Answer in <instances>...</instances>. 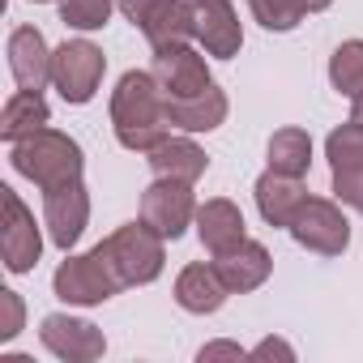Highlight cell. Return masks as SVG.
Here are the masks:
<instances>
[{
    "instance_id": "cell-2",
    "label": "cell",
    "mask_w": 363,
    "mask_h": 363,
    "mask_svg": "<svg viewBox=\"0 0 363 363\" xmlns=\"http://www.w3.org/2000/svg\"><path fill=\"white\" fill-rule=\"evenodd\" d=\"M13 171L26 175L39 193H52V189H65L73 179H82L86 171V158H82V145L60 133V128H39L22 141H13V154H9Z\"/></svg>"
},
{
    "instance_id": "cell-25",
    "label": "cell",
    "mask_w": 363,
    "mask_h": 363,
    "mask_svg": "<svg viewBox=\"0 0 363 363\" xmlns=\"http://www.w3.org/2000/svg\"><path fill=\"white\" fill-rule=\"evenodd\" d=\"M248 9H252V18H257L265 30H278V35L295 30V26L308 18L303 0H248Z\"/></svg>"
},
{
    "instance_id": "cell-15",
    "label": "cell",
    "mask_w": 363,
    "mask_h": 363,
    "mask_svg": "<svg viewBox=\"0 0 363 363\" xmlns=\"http://www.w3.org/2000/svg\"><path fill=\"white\" fill-rule=\"evenodd\" d=\"M150 171L158 175V179H184V184H197V179L206 175V167H210V158H206V150L189 137V133H171V137H162L154 150H150Z\"/></svg>"
},
{
    "instance_id": "cell-32",
    "label": "cell",
    "mask_w": 363,
    "mask_h": 363,
    "mask_svg": "<svg viewBox=\"0 0 363 363\" xmlns=\"http://www.w3.org/2000/svg\"><path fill=\"white\" fill-rule=\"evenodd\" d=\"M329 5H333V0H303V9H308V13H325Z\"/></svg>"
},
{
    "instance_id": "cell-26",
    "label": "cell",
    "mask_w": 363,
    "mask_h": 363,
    "mask_svg": "<svg viewBox=\"0 0 363 363\" xmlns=\"http://www.w3.org/2000/svg\"><path fill=\"white\" fill-rule=\"evenodd\" d=\"M111 13H116L111 0H60V22L73 26V30H82V35L103 30L111 22Z\"/></svg>"
},
{
    "instance_id": "cell-8",
    "label": "cell",
    "mask_w": 363,
    "mask_h": 363,
    "mask_svg": "<svg viewBox=\"0 0 363 363\" xmlns=\"http://www.w3.org/2000/svg\"><path fill=\"white\" fill-rule=\"evenodd\" d=\"M0 201H5V235H0V252H5V269L9 274H30L43 257V235L35 214L22 206V197L13 189H0Z\"/></svg>"
},
{
    "instance_id": "cell-31",
    "label": "cell",
    "mask_w": 363,
    "mask_h": 363,
    "mask_svg": "<svg viewBox=\"0 0 363 363\" xmlns=\"http://www.w3.org/2000/svg\"><path fill=\"white\" fill-rule=\"evenodd\" d=\"M158 5H162V0H116V9H120V13H124L137 30H141V22H145Z\"/></svg>"
},
{
    "instance_id": "cell-11",
    "label": "cell",
    "mask_w": 363,
    "mask_h": 363,
    "mask_svg": "<svg viewBox=\"0 0 363 363\" xmlns=\"http://www.w3.org/2000/svg\"><path fill=\"white\" fill-rule=\"evenodd\" d=\"M193 5V26H197V43L206 48V56L214 60H231L244 48V26L231 0H189Z\"/></svg>"
},
{
    "instance_id": "cell-5",
    "label": "cell",
    "mask_w": 363,
    "mask_h": 363,
    "mask_svg": "<svg viewBox=\"0 0 363 363\" xmlns=\"http://www.w3.org/2000/svg\"><path fill=\"white\" fill-rule=\"evenodd\" d=\"M103 73H107V56L90 39H69V43H60L52 52V86L73 107H82V103H90L99 94Z\"/></svg>"
},
{
    "instance_id": "cell-21",
    "label": "cell",
    "mask_w": 363,
    "mask_h": 363,
    "mask_svg": "<svg viewBox=\"0 0 363 363\" xmlns=\"http://www.w3.org/2000/svg\"><path fill=\"white\" fill-rule=\"evenodd\" d=\"M303 197H308L303 193V179H295V175L265 171L257 179V210H261V218L269 227H291V218H295V210H299Z\"/></svg>"
},
{
    "instance_id": "cell-29",
    "label": "cell",
    "mask_w": 363,
    "mask_h": 363,
    "mask_svg": "<svg viewBox=\"0 0 363 363\" xmlns=\"http://www.w3.org/2000/svg\"><path fill=\"white\" fill-rule=\"evenodd\" d=\"M248 359H282V363H295V346L286 337H265L248 350Z\"/></svg>"
},
{
    "instance_id": "cell-1",
    "label": "cell",
    "mask_w": 363,
    "mask_h": 363,
    "mask_svg": "<svg viewBox=\"0 0 363 363\" xmlns=\"http://www.w3.org/2000/svg\"><path fill=\"white\" fill-rule=\"evenodd\" d=\"M111 128L116 141L133 154H150L162 137H171L167 94L150 69H128L111 90Z\"/></svg>"
},
{
    "instance_id": "cell-18",
    "label": "cell",
    "mask_w": 363,
    "mask_h": 363,
    "mask_svg": "<svg viewBox=\"0 0 363 363\" xmlns=\"http://www.w3.org/2000/svg\"><path fill=\"white\" fill-rule=\"evenodd\" d=\"M227 111H231V103H227V90H218V86H206L193 99H167V120L179 133H214L227 120Z\"/></svg>"
},
{
    "instance_id": "cell-30",
    "label": "cell",
    "mask_w": 363,
    "mask_h": 363,
    "mask_svg": "<svg viewBox=\"0 0 363 363\" xmlns=\"http://www.w3.org/2000/svg\"><path fill=\"white\" fill-rule=\"evenodd\" d=\"M197 359H201V363H214V359H235V363H240V359H248V350H244L240 342H210V346L197 350Z\"/></svg>"
},
{
    "instance_id": "cell-3",
    "label": "cell",
    "mask_w": 363,
    "mask_h": 363,
    "mask_svg": "<svg viewBox=\"0 0 363 363\" xmlns=\"http://www.w3.org/2000/svg\"><path fill=\"white\" fill-rule=\"evenodd\" d=\"M99 248L107 252V261L116 265L124 286H150L167 265V240L150 223H124Z\"/></svg>"
},
{
    "instance_id": "cell-10",
    "label": "cell",
    "mask_w": 363,
    "mask_h": 363,
    "mask_svg": "<svg viewBox=\"0 0 363 363\" xmlns=\"http://www.w3.org/2000/svg\"><path fill=\"white\" fill-rule=\"evenodd\" d=\"M43 227H48V240L60 252H69L82 240V231L90 227V193H86L82 179L43 193Z\"/></svg>"
},
{
    "instance_id": "cell-34",
    "label": "cell",
    "mask_w": 363,
    "mask_h": 363,
    "mask_svg": "<svg viewBox=\"0 0 363 363\" xmlns=\"http://www.w3.org/2000/svg\"><path fill=\"white\" fill-rule=\"evenodd\" d=\"M35 5H48V0H35Z\"/></svg>"
},
{
    "instance_id": "cell-17",
    "label": "cell",
    "mask_w": 363,
    "mask_h": 363,
    "mask_svg": "<svg viewBox=\"0 0 363 363\" xmlns=\"http://www.w3.org/2000/svg\"><path fill=\"white\" fill-rule=\"evenodd\" d=\"M227 282L218 278V269L214 265H201V261H193V265H184L179 269V278H175V303L184 308V312H193V316H210V312H218L223 303H227Z\"/></svg>"
},
{
    "instance_id": "cell-27",
    "label": "cell",
    "mask_w": 363,
    "mask_h": 363,
    "mask_svg": "<svg viewBox=\"0 0 363 363\" xmlns=\"http://www.w3.org/2000/svg\"><path fill=\"white\" fill-rule=\"evenodd\" d=\"M333 197L342 206H350L354 214H363V167L354 171H333Z\"/></svg>"
},
{
    "instance_id": "cell-12",
    "label": "cell",
    "mask_w": 363,
    "mask_h": 363,
    "mask_svg": "<svg viewBox=\"0 0 363 363\" xmlns=\"http://www.w3.org/2000/svg\"><path fill=\"white\" fill-rule=\"evenodd\" d=\"M150 73H154V82L162 86L167 99H193V94H201L206 86H214L206 56L193 52L189 43H184V48H162V52H154Z\"/></svg>"
},
{
    "instance_id": "cell-7",
    "label": "cell",
    "mask_w": 363,
    "mask_h": 363,
    "mask_svg": "<svg viewBox=\"0 0 363 363\" xmlns=\"http://www.w3.org/2000/svg\"><path fill=\"white\" fill-rule=\"evenodd\" d=\"M141 223H150L162 240H179L197 223V197L184 179H158L141 193Z\"/></svg>"
},
{
    "instance_id": "cell-19",
    "label": "cell",
    "mask_w": 363,
    "mask_h": 363,
    "mask_svg": "<svg viewBox=\"0 0 363 363\" xmlns=\"http://www.w3.org/2000/svg\"><path fill=\"white\" fill-rule=\"evenodd\" d=\"M141 35L154 52L162 48H184L197 39V26H193V5L189 0H162V5L141 22Z\"/></svg>"
},
{
    "instance_id": "cell-23",
    "label": "cell",
    "mask_w": 363,
    "mask_h": 363,
    "mask_svg": "<svg viewBox=\"0 0 363 363\" xmlns=\"http://www.w3.org/2000/svg\"><path fill=\"white\" fill-rule=\"evenodd\" d=\"M329 82L342 99H359L363 94V39H346L337 43V52L329 56Z\"/></svg>"
},
{
    "instance_id": "cell-28",
    "label": "cell",
    "mask_w": 363,
    "mask_h": 363,
    "mask_svg": "<svg viewBox=\"0 0 363 363\" xmlns=\"http://www.w3.org/2000/svg\"><path fill=\"white\" fill-rule=\"evenodd\" d=\"M0 308H5V325H0V342H13L26 320V303L18 291H0Z\"/></svg>"
},
{
    "instance_id": "cell-6",
    "label": "cell",
    "mask_w": 363,
    "mask_h": 363,
    "mask_svg": "<svg viewBox=\"0 0 363 363\" xmlns=\"http://www.w3.org/2000/svg\"><path fill=\"white\" fill-rule=\"evenodd\" d=\"M291 240L316 257H342L350 248V223L337 201L329 197H303L295 218H291Z\"/></svg>"
},
{
    "instance_id": "cell-4",
    "label": "cell",
    "mask_w": 363,
    "mask_h": 363,
    "mask_svg": "<svg viewBox=\"0 0 363 363\" xmlns=\"http://www.w3.org/2000/svg\"><path fill=\"white\" fill-rule=\"evenodd\" d=\"M52 291H56V299H65V303H73V308H99V303H107L111 295H120L124 282H120L116 265L107 261V252L94 244V248L82 252V257L65 252L60 269L52 274Z\"/></svg>"
},
{
    "instance_id": "cell-20",
    "label": "cell",
    "mask_w": 363,
    "mask_h": 363,
    "mask_svg": "<svg viewBox=\"0 0 363 363\" xmlns=\"http://www.w3.org/2000/svg\"><path fill=\"white\" fill-rule=\"evenodd\" d=\"M48 124H52V107H48L43 90H22L18 86L5 99V107H0V137H5L9 145L30 137V133H39V128H48Z\"/></svg>"
},
{
    "instance_id": "cell-14",
    "label": "cell",
    "mask_w": 363,
    "mask_h": 363,
    "mask_svg": "<svg viewBox=\"0 0 363 363\" xmlns=\"http://www.w3.org/2000/svg\"><path fill=\"white\" fill-rule=\"evenodd\" d=\"M9 73L22 90H43L52 82V48H48L43 30L18 26L9 35Z\"/></svg>"
},
{
    "instance_id": "cell-22",
    "label": "cell",
    "mask_w": 363,
    "mask_h": 363,
    "mask_svg": "<svg viewBox=\"0 0 363 363\" xmlns=\"http://www.w3.org/2000/svg\"><path fill=\"white\" fill-rule=\"evenodd\" d=\"M308 167H312V137H308V128H295V124L291 128H278L269 137V171H282V175L303 179Z\"/></svg>"
},
{
    "instance_id": "cell-33",
    "label": "cell",
    "mask_w": 363,
    "mask_h": 363,
    "mask_svg": "<svg viewBox=\"0 0 363 363\" xmlns=\"http://www.w3.org/2000/svg\"><path fill=\"white\" fill-rule=\"evenodd\" d=\"M350 120H359V124H363V94H359V99H350Z\"/></svg>"
},
{
    "instance_id": "cell-13",
    "label": "cell",
    "mask_w": 363,
    "mask_h": 363,
    "mask_svg": "<svg viewBox=\"0 0 363 363\" xmlns=\"http://www.w3.org/2000/svg\"><path fill=\"white\" fill-rule=\"evenodd\" d=\"M197 235H201V244H206L210 257L235 252L248 240V227H244L240 206L227 201V197H210L206 206H197Z\"/></svg>"
},
{
    "instance_id": "cell-9",
    "label": "cell",
    "mask_w": 363,
    "mask_h": 363,
    "mask_svg": "<svg viewBox=\"0 0 363 363\" xmlns=\"http://www.w3.org/2000/svg\"><path fill=\"white\" fill-rule=\"evenodd\" d=\"M39 342H43L56 359H65V363H94V359H103V350H107L103 329L90 325V320H82V316H69V312L43 316Z\"/></svg>"
},
{
    "instance_id": "cell-16",
    "label": "cell",
    "mask_w": 363,
    "mask_h": 363,
    "mask_svg": "<svg viewBox=\"0 0 363 363\" xmlns=\"http://www.w3.org/2000/svg\"><path fill=\"white\" fill-rule=\"evenodd\" d=\"M214 269H218V278L227 282V291H231V295H248V291L265 286V278L274 274V257H269V248H265V244L244 240L235 252L214 257Z\"/></svg>"
},
{
    "instance_id": "cell-24",
    "label": "cell",
    "mask_w": 363,
    "mask_h": 363,
    "mask_svg": "<svg viewBox=\"0 0 363 363\" xmlns=\"http://www.w3.org/2000/svg\"><path fill=\"white\" fill-rule=\"evenodd\" d=\"M325 158L333 171H354L363 167V124L359 120H346L342 128H333L325 137Z\"/></svg>"
}]
</instances>
